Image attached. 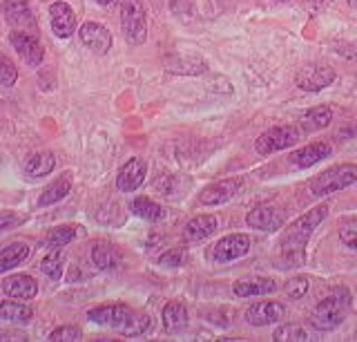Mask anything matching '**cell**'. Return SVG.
Masks as SVG:
<instances>
[{
	"label": "cell",
	"mask_w": 357,
	"mask_h": 342,
	"mask_svg": "<svg viewBox=\"0 0 357 342\" xmlns=\"http://www.w3.org/2000/svg\"><path fill=\"white\" fill-rule=\"evenodd\" d=\"M328 215L326 206H315L312 211L304 213L297 222H293L282 237V255L277 260V267L282 269H297L306 262V241Z\"/></svg>",
	"instance_id": "cell-1"
},
{
	"label": "cell",
	"mask_w": 357,
	"mask_h": 342,
	"mask_svg": "<svg viewBox=\"0 0 357 342\" xmlns=\"http://www.w3.org/2000/svg\"><path fill=\"white\" fill-rule=\"evenodd\" d=\"M87 318L92 322L100 325V327H112L116 329L121 336H143L145 331H150L152 320L150 315L134 311V308L126 306V304H105V306H96L87 313Z\"/></svg>",
	"instance_id": "cell-2"
},
{
	"label": "cell",
	"mask_w": 357,
	"mask_h": 342,
	"mask_svg": "<svg viewBox=\"0 0 357 342\" xmlns=\"http://www.w3.org/2000/svg\"><path fill=\"white\" fill-rule=\"evenodd\" d=\"M349 308H351V293H349V289H342L340 286V289H333L315 306V311L310 313L308 322L317 331H333L344 322Z\"/></svg>",
	"instance_id": "cell-3"
},
{
	"label": "cell",
	"mask_w": 357,
	"mask_h": 342,
	"mask_svg": "<svg viewBox=\"0 0 357 342\" xmlns=\"http://www.w3.org/2000/svg\"><path fill=\"white\" fill-rule=\"evenodd\" d=\"M355 181H357V165L355 163L335 165V168L319 172L317 177L310 181V193L315 197H324L335 191H342Z\"/></svg>",
	"instance_id": "cell-4"
},
{
	"label": "cell",
	"mask_w": 357,
	"mask_h": 342,
	"mask_svg": "<svg viewBox=\"0 0 357 342\" xmlns=\"http://www.w3.org/2000/svg\"><path fill=\"white\" fill-rule=\"evenodd\" d=\"M121 23H123V31H126L130 43H134V45L145 43L148 27H145V9L139 0H123Z\"/></svg>",
	"instance_id": "cell-5"
},
{
	"label": "cell",
	"mask_w": 357,
	"mask_h": 342,
	"mask_svg": "<svg viewBox=\"0 0 357 342\" xmlns=\"http://www.w3.org/2000/svg\"><path fill=\"white\" fill-rule=\"evenodd\" d=\"M301 132L293 126H279L264 132V135L255 141V150L259 154H273L277 150H286L290 146H295L299 141Z\"/></svg>",
	"instance_id": "cell-6"
},
{
	"label": "cell",
	"mask_w": 357,
	"mask_h": 342,
	"mask_svg": "<svg viewBox=\"0 0 357 342\" xmlns=\"http://www.w3.org/2000/svg\"><path fill=\"white\" fill-rule=\"evenodd\" d=\"M245 222H248L250 228H257V230H266V233H273V230H279L286 222V211L279 206H257L248 213L245 217Z\"/></svg>",
	"instance_id": "cell-7"
},
{
	"label": "cell",
	"mask_w": 357,
	"mask_h": 342,
	"mask_svg": "<svg viewBox=\"0 0 357 342\" xmlns=\"http://www.w3.org/2000/svg\"><path fill=\"white\" fill-rule=\"evenodd\" d=\"M11 45H14V50L18 52V57L25 61L27 65H31V68H36V65L43 63V57H45V50L40 45V40L36 36H31L29 31H11Z\"/></svg>",
	"instance_id": "cell-8"
},
{
	"label": "cell",
	"mask_w": 357,
	"mask_h": 342,
	"mask_svg": "<svg viewBox=\"0 0 357 342\" xmlns=\"http://www.w3.org/2000/svg\"><path fill=\"white\" fill-rule=\"evenodd\" d=\"M335 81V70L328 65H308L297 74V85L306 92H319Z\"/></svg>",
	"instance_id": "cell-9"
},
{
	"label": "cell",
	"mask_w": 357,
	"mask_h": 342,
	"mask_svg": "<svg viewBox=\"0 0 357 342\" xmlns=\"http://www.w3.org/2000/svg\"><path fill=\"white\" fill-rule=\"evenodd\" d=\"M250 248V237L243 235V233H232V235H226L223 239L217 241L215 246V258L217 262H234L243 258L245 253Z\"/></svg>",
	"instance_id": "cell-10"
},
{
	"label": "cell",
	"mask_w": 357,
	"mask_h": 342,
	"mask_svg": "<svg viewBox=\"0 0 357 342\" xmlns=\"http://www.w3.org/2000/svg\"><path fill=\"white\" fill-rule=\"evenodd\" d=\"M241 188V179H226V181H217L208 186L199 193V204L204 206H219V204H226L228 200H232L237 191Z\"/></svg>",
	"instance_id": "cell-11"
},
{
	"label": "cell",
	"mask_w": 357,
	"mask_h": 342,
	"mask_svg": "<svg viewBox=\"0 0 357 342\" xmlns=\"http://www.w3.org/2000/svg\"><path fill=\"white\" fill-rule=\"evenodd\" d=\"M284 304L282 302H275V300H264V302H257L252 304L248 311H245V320L255 327H266V325H273L277 320H282L284 315Z\"/></svg>",
	"instance_id": "cell-12"
},
{
	"label": "cell",
	"mask_w": 357,
	"mask_h": 342,
	"mask_svg": "<svg viewBox=\"0 0 357 342\" xmlns=\"http://www.w3.org/2000/svg\"><path fill=\"white\" fill-rule=\"evenodd\" d=\"M78 36H81V43H83L85 47H89L96 54H105L112 47L109 29L103 27V25H98V23H85V25H81Z\"/></svg>",
	"instance_id": "cell-13"
},
{
	"label": "cell",
	"mask_w": 357,
	"mask_h": 342,
	"mask_svg": "<svg viewBox=\"0 0 357 342\" xmlns=\"http://www.w3.org/2000/svg\"><path fill=\"white\" fill-rule=\"evenodd\" d=\"M50 18H52V31L59 38H70L74 34L76 16L67 3H54L50 7Z\"/></svg>",
	"instance_id": "cell-14"
},
{
	"label": "cell",
	"mask_w": 357,
	"mask_h": 342,
	"mask_svg": "<svg viewBox=\"0 0 357 342\" xmlns=\"http://www.w3.org/2000/svg\"><path fill=\"white\" fill-rule=\"evenodd\" d=\"M145 172H148V165H145L143 159H130V161L121 168L119 177H116L119 191H123V193L137 191L139 186L143 184V179H145Z\"/></svg>",
	"instance_id": "cell-15"
},
{
	"label": "cell",
	"mask_w": 357,
	"mask_h": 342,
	"mask_svg": "<svg viewBox=\"0 0 357 342\" xmlns=\"http://www.w3.org/2000/svg\"><path fill=\"white\" fill-rule=\"evenodd\" d=\"M3 291L16 300H31L38 293V284L29 275H9L3 280Z\"/></svg>",
	"instance_id": "cell-16"
},
{
	"label": "cell",
	"mask_w": 357,
	"mask_h": 342,
	"mask_svg": "<svg viewBox=\"0 0 357 342\" xmlns=\"http://www.w3.org/2000/svg\"><path fill=\"white\" fill-rule=\"evenodd\" d=\"M219 228V217L217 215H199L183 226V239L188 241H199L210 237Z\"/></svg>",
	"instance_id": "cell-17"
},
{
	"label": "cell",
	"mask_w": 357,
	"mask_h": 342,
	"mask_svg": "<svg viewBox=\"0 0 357 342\" xmlns=\"http://www.w3.org/2000/svg\"><path fill=\"white\" fill-rule=\"evenodd\" d=\"M331 154V146L328 143H310V146L301 148V150H295L290 154V163H295L297 168H310V165L319 163L321 159H326Z\"/></svg>",
	"instance_id": "cell-18"
},
{
	"label": "cell",
	"mask_w": 357,
	"mask_h": 342,
	"mask_svg": "<svg viewBox=\"0 0 357 342\" xmlns=\"http://www.w3.org/2000/svg\"><path fill=\"white\" fill-rule=\"evenodd\" d=\"M188 308L183 302H167L163 308V327L167 334H181L188 327Z\"/></svg>",
	"instance_id": "cell-19"
},
{
	"label": "cell",
	"mask_w": 357,
	"mask_h": 342,
	"mask_svg": "<svg viewBox=\"0 0 357 342\" xmlns=\"http://www.w3.org/2000/svg\"><path fill=\"white\" fill-rule=\"evenodd\" d=\"M92 262L100 271H114L121 264V253L109 241H96L92 246Z\"/></svg>",
	"instance_id": "cell-20"
},
{
	"label": "cell",
	"mask_w": 357,
	"mask_h": 342,
	"mask_svg": "<svg viewBox=\"0 0 357 342\" xmlns=\"http://www.w3.org/2000/svg\"><path fill=\"white\" fill-rule=\"evenodd\" d=\"M3 9H5V18L9 25L20 27V29L33 25V14H31L27 0H7Z\"/></svg>",
	"instance_id": "cell-21"
},
{
	"label": "cell",
	"mask_w": 357,
	"mask_h": 342,
	"mask_svg": "<svg viewBox=\"0 0 357 342\" xmlns=\"http://www.w3.org/2000/svg\"><path fill=\"white\" fill-rule=\"evenodd\" d=\"M277 289V282L271 278H255V280H241L234 282L232 291L239 297H252V295H266Z\"/></svg>",
	"instance_id": "cell-22"
},
{
	"label": "cell",
	"mask_w": 357,
	"mask_h": 342,
	"mask_svg": "<svg viewBox=\"0 0 357 342\" xmlns=\"http://www.w3.org/2000/svg\"><path fill=\"white\" fill-rule=\"evenodd\" d=\"M333 121V110L328 105H317V107H310L308 112L301 117V130L304 132H317L324 130Z\"/></svg>",
	"instance_id": "cell-23"
},
{
	"label": "cell",
	"mask_w": 357,
	"mask_h": 342,
	"mask_svg": "<svg viewBox=\"0 0 357 342\" xmlns=\"http://www.w3.org/2000/svg\"><path fill=\"white\" fill-rule=\"evenodd\" d=\"M29 258V246L22 244V241H16V244H9L0 251V275L16 269L18 264H22Z\"/></svg>",
	"instance_id": "cell-24"
},
{
	"label": "cell",
	"mask_w": 357,
	"mask_h": 342,
	"mask_svg": "<svg viewBox=\"0 0 357 342\" xmlns=\"http://www.w3.org/2000/svg\"><path fill=\"white\" fill-rule=\"evenodd\" d=\"M54 165H56L54 154L47 152V150H43V152L31 154V157L27 159L25 172L29 174L31 179H40V177H45V174H50L54 170Z\"/></svg>",
	"instance_id": "cell-25"
},
{
	"label": "cell",
	"mask_w": 357,
	"mask_h": 342,
	"mask_svg": "<svg viewBox=\"0 0 357 342\" xmlns=\"http://www.w3.org/2000/svg\"><path fill=\"white\" fill-rule=\"evenodd\" d=\"M72 191V181L70 177H61V179H56L52 186H47V188L43 191V195L38 197V206H52L56 202H61L65 200L67 195H70Z\"/></svg>",
	"instance_id": "cell-26"
},
{
	"label": "cell",
	"mask_w": 357,
	"mask_h": 342,
	"mask_svg": "<svg viewBox=\"0 0 357 342\" xmlns=\"http://www.w3.org/2000/svg\"><path fill=\"white\" fill-rule=\"evenodd\" d=\"M0 318L9 320V322H27L31 320V308L14 297V300L0 302Z\"/></svg>",
	"instance_id": "cell-27"
},
{
	"label": "cell",
	"mask_w": 357,
	"mask_h": 342,
	"mask_svg": "<svg viewBox=\"0 0 357 342\" xmlns=\"http://www.w3.org/2000/svg\"><path fill=\"white\" fill-rule=\"evenodd\" d=\"M132 213L145 219V222H159L163 217V208L152 202L150 197H137V200L132 202Z\"/></svg>",
	"instance_id": "cell-28"
},
{
	"label": "cell",
	"mask_w": 357,
	"mask_h": 342,
	"mask_svg": "<svg viewBox=\"0 0 357 342\" xmlns=\"http://www.w3.org/2000/svg\"><path fill=\"white\" fill-rule=\"evenodd\" d=\"M74 237H76V228H72V226H59V228H52L50 230L47 237H45V244L59 248V246L70 244Z\"/></svg>",
	"instance_id": "cell-29"
},
{
	"label": "cell",
	"mask_w": 357,
	"mask_h": 342,
	"mask_svg": "<svg viewBox=\"0 0 357 342\" xmlns=\"http://www.w3.org/2000/svg\"><path fill=\"white\" fill-rule=\"evenodd\" d=\"M40 269L45 275H50L52 280H61L63 275V255L61 251H52L50 255H45L40 262Z\"/></svg>",
	"instance_id": "cell-30"
},
{
	"label": "cell",
	"mask_w": 357,
	"mask_h": 342,
	"mask_svg": "<svg viewBox=\"0 0 357 342\" xmlns=\"http://www.w3.org/2000/svg\"><path fill=\"white\" fill-rule=\"evenodd\" d=\"M277 342H306L308 340V334L299 325H284L275 331L273 336Z\"/></svg>",
	"instance_id": "cell-31"
},
{
	"label": "cell",
	"mask_w": 357,
	"mask_h": 342,
	"mask_svg": "<svg viewBox=\"0 0 357 342\" xmlns=\"http://www.w3.org/2000/svg\"><path fill=\"white\" fill-rule=\"evenodd\" d=\"M185 262H188V253L183 248H170L159 258V264L165 269H178V267H183Z\"/></svg>",
	"instance_id": "cell-32"
},
{
	"label": "cell",
	"mask_w": 357,
	"mask_h": 342,
	"mask_svg": "<svg viewBox=\"0 0 357 342\" xmlns=\"http://www.w3.org/2000/svg\"><path fill=\"white\" fill-rule=\"evenodd\" d=\"M18 79V70L16 65L11 63L3 52H0V85H14Z\"/></svg>",
	"instance_id": "cell-33"
},
{
	"label": "cell",
	"mask_w": 357,
	"mask_h": 342,
	"mask_svg": "<svg viewBox=\"0 0 357 342\" xmlns=\"http://www.w3.org/2000/svg\"><path fill=\"white\" fill-rule=\"evenodd\" d=\"M83 338V331L78 327H61V329H54L50 334L52 342H76Z\"/></svg>",
	"instance_id": "cell-34"
},
{
	"label": "cell",
	"mask_w": 357,
	"mask_h": 342,
	"mask_svg": "<svg viewBox=\"0 0 357 342\" xmlns=\"http://www.w3.org/2000/svg\"><path fill=\"white\" fill-rule=\"evenodd\" d=\"M340 239L344 241V246L357 251V219H349L340 226Z\"/></svg>",
	"instance_id": "cell-35"
},
{
	"label": "cell",
	"mask_w": 357,
	"mask_h": 342,
	"mask_svg": "<svg viewBox=\"0 0 357 342\" xmlns=\"http://www.w3.org/2000/svg\"><path fill=\"white\" fill-rule=\"evenodd\" d=\"M306 291H308V280L306 278H293V280H288L286 286H284V293L290 297V300H299V297H304Z\"/></svg>",
	"instance_id": "cell-36"
},
{
	"label": "cell",
	"mask_w": 357,
	"mask_h": 342,
	"mask_svg": "<svg viewBox=\"0 0 357 342\" xmlns=\"http://www.w3.org/2000/svg\"><path fill=\"white\" fill-rule=\"evenodd\" d=\"M20 219H22V217H18L16 213H3V215H0V230H5V228H9V226L20 224Z\"/></svg>",
	"instance_id": "cell-37"
},
{
	"label": "cell",
	"mask_w": 357,
	"mask_h": 342,
	"mask_svg": "<svg viewBox=\"0 0 357 342\" xmlns=\"http://www.w3.org/2000/svg\"><path fill=\"white\" fill-rule=\"evenodd\" d=\"M331 3V0H315V5H317V9H321V7H326Z\"/></svg>",
	"instance_id": "cell-38"
},
{
	"label": "cell",
	"mask_w": 357,
	"mask_h": 342,
	"mask_svg": "<svg viewBox=\"0 0 357 342\" xmlns=\"http://www.w3.org/2000/svg\"><path fill=\"white\" fill-rule=\"evenodd\" d=\"M98 5H109V3H114V0H96Z\"/></svg>",
	"instance_id": "cell-39"
},
{
	"label": "cell",
	"mask_w": 357,
	"mask_h": 342,
	"mask_svg": "<svg viewBox=\"0 0 357 342\" xmlns=\"http://www.w3.org/2000/svg\"><path fill=\"white\" fill-rule=\"evenodd\" d=\"M351 5H355V7H357V0H351Z\"/></svg>",
	"instance_id": "cell-40"
},
{
	"label": "cell",
	"mask_w": 357,
	"mask_h": 342,
	"mask_svg": "<svg viewBox=\"0 0 357 342\" xmlns=\"http://www.w3.org/2000/svg\"><path fill=\"white\" fill-rule=\"evenodd\" d=\"M355 340H357V334H355Z\"/></svg>",
	"instance_id": "cell-41"
}]
</instances>
